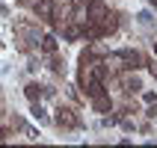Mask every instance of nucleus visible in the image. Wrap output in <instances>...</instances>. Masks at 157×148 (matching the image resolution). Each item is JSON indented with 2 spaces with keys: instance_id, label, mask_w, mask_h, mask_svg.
<instances>
[{
  "instance_id": "nucleus-1",
  "label": "nucleus",
  "mask_w": 157,
  "mask_h": 148,
  "mask_svg": "<svg viewBox=\"0 0 157 148\" xmlns=\"http://www.w3.org/2000/svg\"><path fill=\"white\" fill-rule=\"evenodd\" d=\"M86 9H89V21H95V24L107 15V12H110L104 0H86Z\"/></svg>"
},
{
  "instance_id": "nucleus-2",
  "label": "nucleus",
  "mask_w": 157,
  "mask_h": 148,
  "mask_svg": "<svg viewBox=\"0 0 157 148\" xmlns=\"http://www.w3.org/2000/svg\"><path fill=\"white\" fill-rule=\"evenodd\" d=\"M53 122L59 124V127H80V119L71 110H56V116H53Z\"/></svg>"
},
{
  "instance_id": "nucleus-3",
  "label": "nucleus",
  "mask_w": 157,
  "mask_h": 148,
  "mask_svg": "<svg viewBox=\"0 0 157 148\" xmlns=\"http://www.w3.org/2000/svg\"><path fill=\"white\" fill-rule=\"evenodd\" d=\"M59 33L65 36L68 42H77V39H83V27H80V24H71V21H68V24H62V27H59Z\"/></svg>"
},
{
  "instance_id": "nucleus-4",
  "label": "nucleus",
  "mask_w": 157,
  "mask_h": 148,
  "mask_svg": "<svg viewBox=\"0 0 157 148\" xmlns=\"http://www.w3.org/2000/svg\"><path fill=\"white\" fill-rule=\"evenodd\" d=\"M33 9L39 18H51L53 15V0H33Z\"/></svg>"
},
{
  "instance_id": "nucleus-5",
  "label": "nucleus",
  "mask_w": 157,
  "mask_h": 148,
  "mask_svg": "<svg viewBox=\"0 0 157 148\" xmlns=\"http://www.w3.org/2000/svg\"><path fill=\"white\" fill-rule=\"evenodd\" d=\"M98 27H101V33H113L116 27H119V21H116V15H113V12H107V15L98 21Z\"/></svg>"
},
{
  "instance_id": "nucleus-6",
  "label": "nucleus",
  "mask_w": 157,
  "mask_h": 148,
  "mask_svg": "<svg viewBox=\"0 0 157 148\" xmlns=\"http://www.w3.org/2000/svg\"><path fill=\"white\" fill-rule=\"evenodd\" d=\"M92 107H95V110H101V113H107V110H110V98L101 92V95H95V98H92Z\"/></svg>"
},
{
  "instance_id": "nucleus-7",
  "label": "nucleus",
  "mask_w": 157,
  "mask_h": 148,
  "mask_svg": "<svg viewBox=\"0 0 157 148\" xmlns=\"http://www.w3.org/2000/svg\"><path fill=\"white\" fill-rule=\"evenodd\" d=\"M42 95H44V86H39V83H30V86H27V98H30V101H39Z\"/></svg>"
},
{
  "instance_id": "nucleus-8",
  "label": "nucleus",
  "mask_w": 157,
  "mask_h": 148,
  "mask_svg": "<svg viewBox=\"0 0 157 148\" xmlns=\"http://www.w3.org/2000/svg\"><path fill=\"white\" fill-rule=\"evenodd\" d=\"M39 42H42V51L44 53H53V51H56V39H53V36H42Z\"/></svg>"
},
{
  "instance_id": "nucleus-9",
  "label": "nucleus",
  "mask_w": 157,
  "mask_h": 148,
  "mask_svg": "<svg viewBox=\"0 0 157 148\" xmlns=\"http://www.w3.org/2000/svg\"><path fill=\"white\" fill-rule=\"evenodd\" d=\"M33 116L39 119V122H48V116H44V110H42L39 104H36V101H33Z\"/></svg>"
},
{
  "instance_id": "nucleus-10",
  "label": "nucleus",
  "mask_w": 157,
  "mask_h": 148,
  "mask_svg": "<svg viewBox=\"0 0 157 148\" xmlns=\"http://www.w3.org/2000/svg\"><path fill=\"white\" fill-rule=\"evenodd\" d=\"M12 127H15V131H24V127H27V122L21 119V116H12Z\"/></svg>"
},
{
  "instance_id": "nucleus-11",
  "label": "nucleus",
  "mask_w": 157,
  "mask_h": 148,
  "mask_svg": "<svg viewBox=\"0 0 157 148\" xmlns=\"http://www.w3.org/2000/svg\"><path fill=\"white\" fill-rule=\"evenodd\" d=\"M136 18H140L142 24H148V21H151V12H140V15H136Z\"/></svg>"
},
{
  "instance_id": "nucleus-12",
  "label": "nucleus",
  "mask_w": 157,
  "mask_h": 148,
  "mask_svg": "<svg viewBox=\"0 0 157 148\" xmlns=\"http://www.w3.org/2000/svg\"><path fill=\"white\" fill-rule=\"evenodd\" d=\"M0 142H6V131L3 127H0Z\"/></svg>"
},
{
  "instance_id": "nucleus-13",
  "label": "nucleus",
  "mask_w": 157,
  "mask_h": 148,
  "mask_svg": "<svg viewBox=\"0 0 157 148\" xmlns=\"http://www.w3.org/2000/svg\"><path fill=\"white\" fill-rule=\"evenodd\" d=\"M71 3H74V6H77V3H86V0H71Z\"/></svg>"
},
{
  "instance_id": "nucleus-14",
  "label": "nucleus",
  "mask_w": 157,
  "mask_h": 148,
  "mask_svg": "<svg viewBox=\"0 0 157 148\" xmlns=\"http://www.w3.org/2000/svg\"><path fill=\"white\" fill-rule=\"evenodd\" d=\"M151 47H154V53H157V42H154V44H151Z\"/></svg>"
}]
</instances>
